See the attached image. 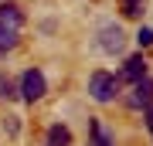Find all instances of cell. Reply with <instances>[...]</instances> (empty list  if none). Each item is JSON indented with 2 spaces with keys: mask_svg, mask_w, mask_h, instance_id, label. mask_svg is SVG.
<instances>
[{
  "mask_svg": "<svg viewBox=\"0 0 153 146\" xmlns=\"http://www.w3.org/2000/svg\"><path fill=\"white\" fill-rule=\"evenodd\" d=\"M136 41L143 44V48H146V44H153V31H150V27H140V34H136Z\"/></svg>",
  "mask_w": 153,
  "mask_h": 146,
  "instance_id": "cell-12",
  "label": "cell"
},
{
  "mask_svg": "<svg viewBox=\"0 0 153 146\" xmlns=\"http://www.w3.org/2000/svg\"><path fill=\"white\" fill-rule=\"evenodd\" d=\"M116 92H119V78L109 75V71H95V75L88 78V95H92L95 102H102V105L112 102Z\"/></svg>",
  "mask_w": 153,
  "mask_h": 146,
  "instance_id": "cell-1",
  "label": "cell"
},
{
  "mask_svg": "<svg viewBox=\"0 0 153 146\" xmlns=\"http://www.w3.org/2000/svg\"><path fill=\"white\" fill-rule=\"evenodd\" d=\"M126 105L129 109H150L153 105V78L143 75L136 85H133V92L126 95Z\"/></svg>",
  "mask_w": 153,
  "mask_h": 146,
  "instance_id": "cell-3",
  "label": "cell"
},
{
  "mask_svg": "<svg viewBox=\"0 0 153 146\" xmlns=\"http://www.w3.org/2000/svg\"><path fill=\"white\" fill-rule=\"evenodd\" d=\"M123 4H126V7H123L126 17H140V14H143V0H123Z\"/></svg>",
  "mask_w": 153,
  "mask_h": 146,
  "instance_id": "cell-11",
  "label": "cell"
},
{
  "mask_svg": "<svg viewBox=\"0 0 153 146\" xmlns=\"http://www.w3.org/2000/svg\"><path fill=\"white\" fill-rule=\"evenodd\" d=\"M10 48H17V31L0 24V51H10Z\"/></svg>",
  "mask_w": 153,
  "mask_h": 146,
  "instance_id": "cell-9",
  "label": "cell"
},
{
  "mask_svg": "<svg viewBox=\"0 0 153 146\" xmlns=\"http://www.w3.org/2000/svg\"><path fill=\"white\" fill-rule=\"evenodd\" d=\"M123 44H126L123 27H119V24H102V31H99V48L109 51V54H119Z\"/></svg>",
  "mask_w": 153,
  "mask_h": 146,
  "instance_id": "cell-4",
  "label": "cell"
},
{
  "mask_svg": "<svg viewBox=\"0 0 153 146\" xmlns=\"http://www.w3.org/2000/svg\"><path fill=\"white\" fill-rule=\"evenodd\" d=\"M0 24H7V27H14V31H21V24H24V14H21V7H14V4H4V7H0Z\"/></svg>",
  "mask_w": 153,
  "mask_h": 146,
  "instance_id": "cell-7",
  "label": "cell"
},
{
  "mask_svg": "<svg viewBox=\"0 0 153 146\" xmlns=\"http://www.w3.org/2000/svg\"><path fill=\"white\" fill-rule=\"evenodd\" d=\"M44 146H71V133H68V126L55 122V126L48 129V139H44Z\"/></svg>",
  "mask_w": 153,
  "mask_h": 146,
  "instance_id": "cell-6",
  "label": "cell"
},
{
  "mask_svg": "<svg viewBox=\"0 0 153 146\" xmlns=\"http://www.w3.org/2000/svg\"><path fill=\"white\" fill-rule=\"evenodd\" d=\"M143 75H146V61H143V54H133V58L123 65V78L126 82H140Z\"/></svg>",
  "mask_w": 153,
  "mask_h": 146,
  "instance_id": "cell-5",
  "label": "cell"
},
{
  "mask_svg": "<svg viewBox=\"0 0 153 146\" xmlns=\"http://www.w3.org/2000/svg\"><path fill=\"white\" fill-rule=\"evenodd\" d=\"M146 126H150V133H153V105L146 109Z\"/></svg>",
  "mask_w": 153,
  "mask_h": 146,
  "instance_id": "cell-13",
  "label": "cell"
},
{
  "mask_svg": "<svg viewBox=\"0 0 153 146\" xmlns=\"http://www.w3.org/2000/svg\"><path fill=\"white\" fill-rule=\"evenodd\" d=\"M48 92V82H44V75L38 68H31V71H24V78H21V95L27 99V102H38V99Z\"/></svg>",
  "mask_w": 153,
  "mask_h": 146,
  "instance_id": "cell-2",
  "label": "cell"
},
{
  "mask_svg": "<svg viewBox=\"0 0 153 146\" xmlns=\"http://www.w3.org/2000/svg\"><path fill=\"white\" fill-rule=\"evenodd\" d=\"M92 146H116V143H112V136L105 133V126L99 122V119L92 122Z\"/></svg>",
  "mask_w": 153,
  "mask_h": 146,
  "instance_id": "cell-8",
  "label": "cell"
},
{
  "mask_svg": "<svg viewBox=\"0 0 153 146\" xmlns=\"http://www.w3.org/2000/svg\"><path fill=\"white\" fill-rule=\"evenodd\" d=\"M14 95H17V92H14V82L0 71V99H14Z\"/></svg>",
  "mask_w": 153,
  "mask_h": 146,
  "instance_id": "cell-10",
  "label": "cell"
}]
</instances>
